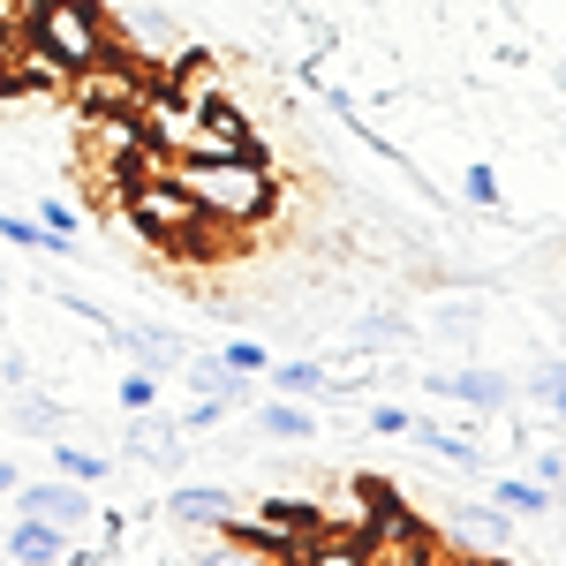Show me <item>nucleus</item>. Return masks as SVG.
<instances>
[{
  "instance_id": "12",
  "label": "nucleus",
  "mask_w": 566,
  "mask_h": 566,
  "mask_svg": "<svg viewBox=\"0 0 566 566\" xmlns=\"http://www.w3.org/2000/svg\"><path fill=\"white\" fill-rule=\"evenodd\" d=\"M400 438H416V446H423L431 461H446V469H469V476L491 469V446H483V438H461V431H438V416H408Z\"/></svg>"
},
{
  "instance_id": "7",
  "label": "nucleus",
  "mask_w": 566,
  "mask_h": 566,
  "mask_svg": "<svg viewBox=\"0 0 566 566\" xmlns=\"http://www.w3.org/2000/svg\"><path fill=\"white\" fill-rule=\"evenodd\" d=\"M423 392L431 400H461V408H476V416H506L522 392H514V378L506 370H491V363H469V370H431L423 378Z\"/></svg>"
},
{
  "instance_id": "8",
  "label": "nucleus",
  "mask_w": 566,
  "mask_h": 566,
  "mask_svg": "<svg viewBox=\"0 0 566 566\" xmlns=\"http://www.w3.org/2000/svg\"><path fill=\"white\" fill-rule=\"evenodd\" d=\"M242 514H250V506H242L227 483H175V491H167V522H175L181 536H212V528H234Z\"/></svg>"
},
{
  "instance_id": "19",
  "label": "nucleus",
  "mask_w": 566,
  "mask_h": 566,
  "mask_svg": "<svg viewBox=\"0 0 566 566\" xmlns=\"http://www.w3.org/2000/svg\"><path fill=\"white\" fill-rule=\"evenodd\" d=\"M514 392H522L528 408H544V416L566 423V355H552V363H536L528 378H514Z\"/></svg>"
},
{
  "instance_id": "16",
  "label": "nucleus",
  "mask_w": 566,
  "mask_h": 566,
  "mask_svg": "<svg viewBox=\"0 0 566 566\" xmlns=\"http://www.w3.org/2000/svg\"><path fill=\"white\" fill-rule=\"evenodd\" d=\"M45 461H53V476H69V483H106L122 461H106V453H91V446H76V438L61 431V438H45Z\"/></svg>"
},
{
  "instance_id": "15",
  "label": "nucleus",
  "mask_w": 566,
  "mask_h": 566,
  "mask_svg": "<svg viewBox=\"0 0 566 566\" xmlns=\"http://www.w3.org/2000/svg\"><path fill=\"white\" fill-rule=\"evenodd\" d=\"M189 566H287L272 544L258 536H234V528H212V536H197V559Z\"/></svg>"
},
{
  "instance_id": "11",
  "label": "nucleus",
  "mask_w": 566,
  "mask_h": 566,
  "mask_svg": "<svg viewBox=\"0 0 566 566\" xmlns=\"http://www.w3.org/2000/svg\"><path fill=\"white\" fill-rule=\"evenodd\" d=\"M122 453H129V461H144V469H181L189 431H181V423H167L159 408H144V416H129V431H122Z\"/></svg>"
},
{
  "instance_id": "18",
  "label": "nucleus",
  "mask_w": 566,
  "mask_h": 566,
  "mask_svg": "<svg viewBox=\"0 0 566 566\" xmlns=\"http://www.w3.org/2000/svg\"><path fill=\"white\" fill-rule=\"evenodd\" d=\"M287 566H363V536H348V528H310Z\"/></svg>"
},
{
  "instance_id": "30",
  "label": "nucleus",
  "mask_w": 566,
  "mask_h": 566,
  "mask_svg": "<svg viewBox=\"0 0 566 566\" xmlns=\"http://www.w3.org/2000/svg\"><path fill=\"white\" fill-rule=\"evenodd\" d=\"M219 416H227V400H212V392H197V400H189V408H181L175 423H181V431H212Z\"/></svg>"
},
{
  "instance_id": "6",
  "label": "nucleus",
  "mask_w": 566,
  "mask_h": 566,
  "mask_svg": "<svg viewBox=\"0 0 566 566\" xmlns=\"http://www.w3.org/2000/svg\"><path fill=\"white\" fill-rule=\"evenodd\" d=\"M129 212L144 219L151 234H167V242H197V234H212V227L197 219V205H189L167 175H136L129 181Z\"/></svg>"
},
{
  "instance_id": "32",
  "label": "nucleus",
  "mask_w": 566,
  "mask_h": 566,
  "mask_svg": "<svg viewBox=\"0 0 566 566\" xmlns=\"http://www.w3.org/2000/svg\"><path fill=\"white\" fill-rule=\"evenodd\" d=\"M0 91H15V31H0Z\"/></svg>"
},
{
  "instance_id": "21",
  "label": "nucleus",
  "mask_w": 566,
  "mask_h": 566,
  "mask_svg": "<svg viewBox=\"0 0 566 566\" xmlns=\"http://www.w3.org/2000/svg\"><path fill=\"white\" fill-rule=\"evenodd\" d=\"M258 431L280 438V446H303V438H317V408H295V400H264L258 408Z\"/></svg>"
},
{
  "instance_id": "29",
  "label": "nucleus",
  "mask_w": 566,
  "mask_h": 566,
  "mask_svg": "<svg viewBox=\"0 0 566 566\" xmlns=\"http://www.w3.org/2000/svg\"><path fill=\"white\" fill-rule=\"evenodd\" d=\"M122 408H129V416H144V408H159V378H144V370H129V378H122Z\"/></svg>"
},
{
  "instance_id": "14",
  "label": "nucleus",
  "mask_w": 566,
  "mask_h": 566,
  "mask_svg": "<svg viewBox=\"0 0 566 566\" xmlns=\"http://www.w3.org/2000/svg\"><path fill=\"white\" fill-rule=\"evenodd\" d=\"M363 566H438V559H431V544H423V536H408L400 514H386L378 536H363Z\"/></svg>"
},
{
  "instance_id": "17",
  "label": "nucleus",
  "mask_w": 566,
  "mask_h": 566,
  "mask_svg": "<svg viewBox=\"0 0 566 566\" xmlns=\"http://www.w3.org/2000/svg\"><path fill=\"white\" fill-rule=\"evenodd\" d=\"M181 378H189V392H212V400H227V408H234L242 392L258 386V378L227 370V355H189V363H181Z\"/></svg>"
},
{
  "instance_id": "23",
  "label": "nucleus",
  "mask_w": 566,
  "mask_h": 566,
  "mask_svg": "<svg viewBox=\"0 0 566 566\" xmlns=\"http://www.w3.org/2000/svg\"><path fill=\"white\" fill-rule=\"evenodd\" d=\"M491 506H506V514L536 522V514H552V491H544L536 476H499V483H491Z\"/></svg>"
},
{
  "instance_id": "27",
  "label": "nucleus",
  "mask_w": 566,
  "mask_h": 566,
  "mask_svg": "<svg viewBox=\"0 0 566 566\" xmlns=\"http://www.w3.org/2000/svg\"><path fill=\"white\" fill-rule=\"evenodd\" d=\"M408 416H416V408H400V400H370V408H363V423H370L378 438H400V431H408Z\"/></svg>"
},
{
  "instance_id": "3",
  "label": "nucleus",
  "mask_w": 566,
  "mask_h": 566,
  "mask_svg": "<svg viewBox=\"0 0 566 566\" xmlns=\"http://www.w3.org/2000/svg\"><path fill=\"white\" fill-rule=\"evenodd\" d=\"M438 544H453V552H469V559H499V552H514V522H506V506H491V499H438Z\"/></svg>"
},
{
  "instance_id": "33",
  "label": "nucleus",
  "mask_w": 566,
  "mask_h": 566,
  "mask_svg": "<svg viewBox=\"0 0 566 566\" xmlns=\"http://www.w3.org/2000/svg\"><path fill=\"white\" fill-rule=\"evenodd\" d=\"M15 483H23V476H15V461H8V453H0V499H8V491H15Z\"/></svg>"
},
{
  "instance_id": "28",
  "label": "nucleus",
  "mask_w": 566,
  "mask_h": 566,
  "mask_svg": "<svg viewBox=\"0 0 566 566\" xmlns=\"http://www.w3.org/2000/svg\"><path fill=\"white\" fill-rule=\"evenodd\" d=\"M39 227L53 234V242H76V205H61V197H45V205H39Z\"/></svg>"
},
{
  "instance_id": "25",
  "label": "nucleus",
  "mask_w": 566,
  "mask_h": 566,
  "mask_svg": "<svg viewBox=\"0 0 566 566\" xmlns=\"http://www.w3.org/2000/svg\"><path fill=\"white\" fill-rule=\"evenodd\" d=\"M0 242H15V250H53V258H69L76 242H53L39 219H23V212H0Z\"/></svg>"
},
{
  "instance_id": "22",
  "label": "nucleus",
  "mask_w": 566,
  "mask_h": 566,
  "mask_svg": "<svg viewBox=\"0 0 566 566\" xmlns=\"http://www.w3.org/2000/svg\"><path fill=\"white\" fill-rule=\"evenodd\" d=\"M408 340H416V325H408L400 310H363V317H355V348L386 355V348H408Z\"/></svg>"
},
{
  "instance_id": "20",
  "label": "nucleus",
  "mask_w": 566,
  "mask_h": 566,
  "mask_svg": "<svg viewBox=\"0 0 566 566\" xmlns=\"http://www.w3.org/2000/svg\"><path fill=\"white\" fill-rule=\"evenodd\" d=\"M431 333H438V340L476 348V333H483V295H446V303L431 310Z\"/></svg>"
},
{
  "instance_id": "10",
  "label": "nucleus",
  "mask_w": 566,
  "mask_h": 566,
  "mask_svg": "<svg viewBox=\"0 0 566 566\" xmlns=\"http://www.w3.org/2000/svg\"><path fill=\"white\" fill-rule=\"evenodd\" d=\"M114 348L129 355V370H144V378H181V363H189V348L167 325H114Z\"/></svg>"
},
{
  "instance_id": "31",
  "label": "nucleus",
  "mask_w": 566,
  "mask_h": 566,
  "mask_svg": "<svg viewBox=\"0 0 566 566\" xmlns=\"http://www.w3.org/2000/svg\"><path fill=\"white\" fill-rule=\"evenodd\" d=\"M461 197H469V205H499V175H491V167H469V175H461Z\"/></svg>"
},
{
  "instance_id": "13",
  "label": "nucleus",
  "mask_w": 566,
  "mask_h": 566,
  "mask_svg": "<svg viewBox=\"0 0 566 566\" xmlns=\"http://www.w3.org/2000/svg\"><path fill=\"white\" fill-rule=\"evenodd\" d=\"M0 552H8V566H61L69 559V536L45 528V522H31V514H15L8 536H0Z\"/></svg>"
},
{
  "instance_id": "2",
  "label": "nucleus",
  "mask_w": 566,
  "mask_h": 566,
  "mask_svg": "<svg viewBox=\"0 0 566 566\" xmlns=\"http://www.w3.org/2000/svg\"><path fill=\"white\" fill-rule=\"evenodd\" d=\"M106 23H114V53L136 61L144 76H167V69H181V61L197 53L189 23H181L175 8H159V0H114Z\"/></svg>"
},
{
  "instance_id": "26",
  "label": "nucleus",
  "mask_w": 566,
  "mask_h": 566,
  "mask_svg": "<svg viewBox=\"0 0 566 566\" xmlns=\"http://www.w3.org/2000/svg\"><path fill=\"white\" fill-rule=\"evenodd\" d=\"M227 370H242V378H264V370H272V355H264V340H227Z\"/></svg>"
},
{
  "instance_id": "4",
  "label": "nucleus",
  "mask_w": 566,
  "mask_h": 566,
  "mask_svg": "<svg viewBox=\"0 0 566 566\" xmlns=\"http://www.w3.org/2000/svg\"><path fill=\"white\" fill-rule=\"evenodd\" d=\"M15 499V514H31V522H45V528H61V536H84L91 528V483H69V476H39V483H15L8 491Z\"/></svg>"
},
{
  "instance_id": "5",
  "label": "nucleus",
  "mask_w": 566,
  "mask_h": 566,
  "mask_svg": "<svg viewBox=\"0 0 566 566\" xmlns=\"http://www.w3.org/2000/svg\"><path fill=\"white\" fill-rule=\"evenodd\" d=\"M69 84H76V98H84V114H136L144 91H151V76H144L136 61H122V53H106V61L76 69Z\"/></svg>"
},
{
  "instance_id": "24",
  "label": "nucleus",
  "mask_w": 566,
  "mask_h": 566,
  "mask_svg": "<svg viewBox=\"0 0 566 566\" xmlns=\"http://www.w3.org/2000/svg\"><path fill=\"white\" fill-rule=\"evenodd\" d=\"M272 386L295 392V400H310V392L325 400V363H317V355H303V363H272Z\"/></svg>"
},
{
  "instance_id": "1",
  "label": "nucleus",
  "mask_w": 566,
  "mask_h": 566,
  "mask_svg": "<svg viewBox=\"0 0 566 566\" xmlns=\"http://www.w3.org/2000/svg\"><path fill=\"white\" fill-rule=\"evenodd\" d=\"M167 181L197 205L212 234H250L272 212V167L258 151L250 159H167Z\"/></svg>"
},
{
  "instance_id": "9",
  "label": "nucleus",
  "mask_w": 566,
  "mask_h": 566,
  "mask_svg": "<svg viewBox=\"0 0 566 566\" xmlns=\"http://www.w3.org/2000/svg\"><path fill=\"white\" fill-rule=\"evenodd\" d=\"M0 431L8 438H61L69 431V400H53V392L39 386H8V400H0Z\"/></svg>"
}]
</instances>
